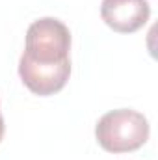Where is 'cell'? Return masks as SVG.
Wrapping results in <instances>:
<instances>
[{"label":"cell","mask_w":158,"mask_h":160,"mask_svg":"<svg viewBox=\"0 0 158 160\" xmlns=\"http://www.w3.org/2000/svg\"><path fill=\"white\" fill-rule=\"evenodd\" d=\"M151 127L147 118L132 108H117L106 112L95 125L97 143L106 153H132L149 140Z\"/></svg>","instance_id":"1"},{"label":"cell","mask_w":158,"mask_h":160,"mask_svg":"<svg viewBox=\"0 0 158 160\" xmlns=\"http://www.w3.org/2000/svg\"><path fill=\"white\" fill-rule=\"evenodd\" d=\"M71 32L65 22L54 17L34 21L26 30L22 60L37 65H58L71 62Z\"/></svg>","instance_id":"2"},{"label":"cell","mask_w":158,"mask_h":160,"mask_svg":"<svg viewBox=\"0 0 158 160\" xmlns=\"http://www.w3.org/2000/svg\"><path fill=\"white\" fill-rule=\"evenodd\" d=\"M151 17L149 0H102L101 19L117 34L141 30Z\"/></svg>","instance_id":"3"},{"label":"cell","mask_w":158,"mask_h":160,"mask_svg":"<svg viewBox=\"0 0 158 160\" xmlns=\"http://www.w3.org/2000/svg\"><path fill=\"white\" fill-rule=\"evenodd\" d=\"M19 77L22 84L39 97H48L65 88L71 77V62L58 65H37L26 60H19Z\"/></svg>","instance_id":"4"},{"label":"cell","mask_w":158,"mask_h":160,"mask_svg":"<svg viewBox=\"0 0 158 160\" xmlns=\"http://www.w3.org/2000/svg\"><path fill=\"white\" fill-rule=\"evenodd\" d=\"M4 132H6V125H4V116L0 112V142L4 140Z\"/></svg>","instance_id":"5"}]
</instances>
